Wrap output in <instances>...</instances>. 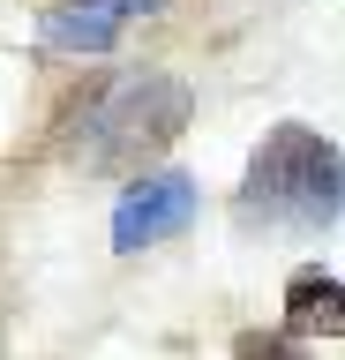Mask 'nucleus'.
<instances>
[{
    "label": "nucleus",
    "instance_id": "nucleus-1",
    "mask_svg": "<svg viewBox=\"0 0 345 360\" xmlns=\"http://www.w3.org/2000/svg\"><path fill=\"white\" fill-rule=\"evenodd\" d=\"M345 210V150L323 143L315 128H271L255 143L248 173H240V218L248 225H285V233H315Z\"/></svg>",
    "mask_w": 345,
    "mask_h": 360
},
{
    "label": "nucleus",
    "instance_id": "nucleus-2",
    "mask_svg": "<svg viewBox=\"0 0 345 360\" xmlns=\"http://www.w3.org/2000/svg\"><path fill=\"white\" fill-rule=\"evenodd\" d=\"M181 128H188V83L181 75H128V83H113L91 105V120L75 128V150L98 173H120V165L158 158Z\"/></svg>",
    "mask_w": 345,
    "mask_h": 360
},
{
    "label": "nucleus",
    "instance_id": "nucleus-3",
    "mask_svg": "<svg viewBox=\"0 0 345 360\" xmlns=\"http://www.w3.org/2000/svg\"><path fill=\"white\" fill-rule=\"evenodd\" d=\"M195 218V180L188 173H143L113 210V248L120 255H136V248H158L173 240L181 225Z\"/></svg>",
    "mask_w": 345,
    "mask_h": 360
},
{
    "label": "nucleus",
    "instance_id": "nucleus-4",
    "mask_svg": "<svg viewBox=\"0 0 345 360\" xmlns=\"http://www.w3.org/2000/svg\"><path fill=\"white\" fill-rule=\"evenodd\" d=\"M158 0H68V8H46V45L53 53H105V45L128 30L136 15H150Z\"/></svg>",
    "mask_w": 345,
    "mask_h": 360
},
{
    "label": "nucleus",
    "instance_id": "nucleus-5",
    "mask_svg": "<svg viewBox=\"0 0 345 360\" xmlns=\"http://www.w3.org/2000/svg\"><path fill=\"white\" fill-rule=\"evenodd\" d=\"M285 330L293 338H345V285L330 270H293L285 278Z\"/></svg>",
    "mask_w": 345,
    "mask_h": 360
},
{
    "label": "nucleus",
    "instance_id": "nucleus-6",
    "mask_svg": "<svg viewBox=\"0 0 345 360\" xmlns=\"http://www.w3.org/2000/svg\"><path fill=\"white\" fill-rule=\"evenodd\" d=\"M233 360H308V353L293 338H278V330H240L233 338Z\"/></svg>",
    "mask_w": 345,
    "mask_h": 360
}]
</instances>
